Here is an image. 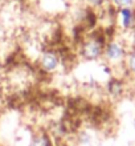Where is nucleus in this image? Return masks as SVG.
Returning a JSON list of instances; mask_svg holds the SVG:
<instances>
[{
    "mask_svg": "<svg viewBox=\"0 0 135 146\" xmlns=\"http://www.w3.org/2000/svg\"><path fill=\"white\" fill-rule=\"evenodd\" d=\"M92 141H93V137L89 131L84 130L80 133V135H78V142L81 143V145H90Z\"/></svg>",
    "mask_w": 135,
    "mask_h": 146,
    "instance_id": "10",
    "label": "nucleus"
},
{
    "mask_svg": "<svg viewBox=\"0 0 135 146\" xmlns=\"http://www.w3.org/2000/svg\"><path fill=\"white\" fill-rule=\"evenodd\" d=\"M84 3L92 11H101L109 5V0H84Z\"/></svg>",
    "mask_w": 135,
    "mask_h": 146,
    "instance_id": "8",
    "label": "nucleus"
},
{
    "mask_svg": "<svg viewBox=\"0 0 135 146\" xmlns=\"http://www.w3.org/2000/svg\"><path fill=\"white\" fill-rule=\"evenodd\" d=\"M114 27L118 35H127L135 29V7L114 9Z\"/></svg>",
    "mask_w": 135,
    "mask_h": 146,
    "instance_id": "4",
    "label": "nucleus"
},
{
    "mask_svg": "<svg viewBox=\"0 0 135 146\" xmlns=\"http://www.w3.org/2000/svg\"><path fill=\"white\" fill-rule=\"evenodd\" d=\"M123 90H124V85L122 82V80H119V78H113L107 85V92L110 93V96L115 97V98L122 96Z\"/></svg>",
    "mask_w": 135,
    "mask_h": 146,
    "instance_id": "7",
    "label": "nucleus"
},
{
    "mask_svg": "<svg viewBox=\"0 0 135 146\" xmlns=\"http://www.w3.org/2000/svg\"><path fill=\"white\" fill-rule=\"evenodd\" d=\"M36 66L43 74H48V76L56 74L57 72H60L62 66L61 53L56 49H52V48L44 49L37 57Z\"/></svg>",
    "mask_w": 135,
    "mask_h": 146,
    "instance_id": "3",
    "label": "nucleus"
},
{
    "mask_svg": "<svg viewBox=\"0 0 135 146\" xmlns=\"http://www.w3.org/2000/svg\"><path fill=\"white\" fill-rule=\"evenodd\" d=\"M62 1H65L66 4H72V5H73V4L78 3V1H80V0H62Z\"/></svg>",
    "mask_w": 135,
    "mask_h": 146,
    "instance_id": "11",
    "label": "nucleus"
},
{
    "mask_svg": "<svg viewBox=\"0 0 135 146\" xmlns=\"http://www.w3.org/2000/svg\"><path fill=\"white\" fill-rule=\"evenodd\" d=\"M124 74L132 80H135V46H131L127 52V56L124 58L123 64Z\"/></svg>",
    "mask_w": 135,
    "mask_h": 146,
    "instance_id": "6",
    "label": "nucleus"
},
{
    "mask_svg": "<svg viewBox=\"0 0 135 146\" xmlns=\"http://www.w3.org/2000/svg\"><path fill=\"white\" fill-rule=\"evenodd\" d=\"M28 146H53V141L49 133L44 130H37L32 134Z\"/></svg>",
    "mask_w": 135,
    "mask_h": 146,
    "instance_id": "5",
    "label": "nucleus"
},
{
    "mask_svg": "<svg viewBox=\"0 0 135 146\" xmlns=\"http://www.w3.org/2000/svg\"><path fill=\"white\" fill-rule=\"evenodd\" d=\"M130 48L131 46L124 41V38L121 35L111 36V37H109L106 40L102 60L111 70H115V69L123 70L124 58L127 56V52Z\"/></svg>",
    "mask_w": 135,
    "mask_h": 146,
    "instance_id": "1",
    "label": "nucleus"
},
{
    "mask_svg": "<svg viewBox=\"0 0 135 146\" xmlns=\"http://www.w3.org/2000/svg\"><path fill=\"white\" fill-rule=\"evenodd\" d=\"M109 5L114 9L124 7H135V0H109Z\"/></svg>",
    "mask_w": 135,
    "mask_h": 146,
    "instance_id": "9",
    "label": "nucleus"
},
{
    "mask_svg": "<svg viewBox=\"0 0 135 146\" xmlns=\"http://www.w3.org/2000/svg\"><path fill=\"white\" fill-rule=\"evenodd\" d=\"M131 35H132V42H134V46H135V29H134V31H132V33H131Z\"/></svg>",
    "mask_w": 135,
    "mask_h": 146,
    "instance_id": "12",
    "label": "nucleus"
},
{
    "mask_svg": "<svg viewBox=\"0 0 135 146\" xmlns=\"http://www.w3.org/2000/svg\"><path fill=\"white\" fill-rule=\"evenodd\" d=\"M107 38L101 33L93 32L89 35L82 36L81 41L77 45L78 56L88 62H95L101 61L102 56H103L105 44H106Z\"/></svg>",
    "mask_w": 135,
    "mask_h": 146,
    "instance_id": "2",
    "label": "nucleus"
}]
</instances>
